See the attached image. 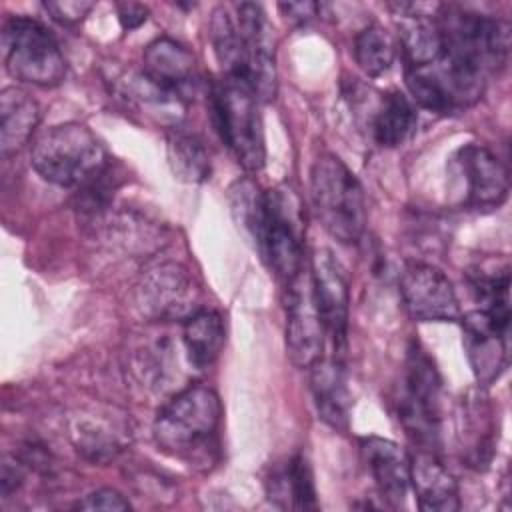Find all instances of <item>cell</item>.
<instances>
[{
    "label": "cell",
    "mask_w": 512,
    "mask_h": 512,
    "mask_svg": "<svg viewBox=\"0 0 512 512\" xmlns=\"http://www.w3.org/2000/svg\"><path fill=\"white\" fill-rule=\"evenodd\" d=\"M230 206L238 228L254 242L260 258L282 284L304 270V222L300 202L292 190L274 188L264 192L244 178L230 188Z\"/></svg>",
    "instance_id": "6da1fadb"
},
{
    "label": "cell",
    "mask_w": 512,
    "mask_h": 512,
    "mask_svg": "<svg viewBox=\"0 0 512 512\" xmlns=\"http://www.w3.org/2000/svg\"><path fill=\"white\" fill-rule=\"evenodd\" d=\"M34 170L60 188H84L106 174L108 152L84 124L66 122L40 132L30 148Z\"/></svg>",
    "instance_id": "7a4b0ae2"
},
{
    "label": "cell",
    "mask_w": 512,
    "mask_h": 512,
    "mask_svg": "<svg viewBox=\"0 0 512 512\" xmlns=\"http://www.w3.org/2000/svg\"><path fill=\"white\" fill-rule=\"evenodd\" d=\"M220 420L218 394L210 386L190 384L158 410L152 434L160 450L178 458H192L214 442Z\"/></svg>",
    "instance_id": "3957f363"
},
{
    "label": "cell",
    "mask_w": 512,
    "mask_h": 512,
    "mask_svg": "<svg viewBox=\"0 0 512 512\" xmlns=\"http://www.w3.org/2000/svg\"><path fill=\"white\" fill-rule=\"evenodd\" d=\"M258 104L260 100L250 84L238 76L224 74L210 88V114L220 140L248 172H258L266 162Z\"/></svg>",
    "instance_id": "277c9868"
},
{
    "label": "cell",
    "mask_w": 512,
    "mask_h": 512,
    "mask_svg": "<svg viewBox=\"0 0 512 512\" xmlns=\"http://www.w3.org/2000/svg\"><path fill=\"white\" fill-rule=\"evenodd\" d=\"M310 194L322 226L344 244L358 242L366 228L364 190L336 156L320 154L310 170Z\"/></svg>",
    "instance_id": "5b68a950"
},
{
    "label": "cell",
    "mask_w": 512,
    "mask_h": 512,
    "mask_svg": "<svg viewBox=\"0 0 512 512\" xmlns=\"http://www.w3.org/2000/svg\"><path fill=\"white\" fill-rule=\"evenodd\" d=\"M440 400V372L426 350L418 342H412L406 354L404 376L394 404L400 424L420 448L434 450L438 444Z\"/></svg>",
    "instance_id": "8992f818"
},
{
    "label": "cell",
    "mask_w": 512,
    "mask_h": 512,
    "mask_svg": "<svg viewBox=\"0 0 512 512\" xmlns=\"http://www.w3.org/2000/svg\"><path fill=\"white\" fill-rule=\"evenodd\" d=\"M2 54L14 80L48 88L66 76V60L58 40L36 18L10 16L2 24Z\"/></svg>",
    "instance_id": "52a82bcc"
},
{
    "label": "cell",
    "mask_w": 512,
    "mask_h": 512,
    "mask_svg": "<svg viewBox=\"0 0 512 512\" xmlns=\"http://www.w3.org/2000/svg\"><path fill=\"white\" fill-rule=\"evenodd\" d=\"M200 290L190 272L176 262L148 268L136 284V306L154 322L188 320L200 310Z\"/></svg>",
    "instance_id": "ba28073f"
},
{
    "label": "cell",
    "mask_w": 512,
    "mask_h": 512,
    "mask_svg": "<svg viewBox=\"0 0 512 512\" xmlns=\"http://www.w3.org/2000/svg\"><path fill=\"white\" fill-rule=\"evenodd\" d=\"M286 352L294 366L310 368L322 358L324 326L316 308L310 270H302L284 284Z\"/></svg>",
    "instance_id": "9c48e42d"
},
{
    "label": "cell",
    "mask_w": 512,
    "mask_h": 512,
    "mask_svg": "<svg viewBox=\"0 0 512 512\" xmlns=\"http://www.w3.org/2000/svg\"><path fill=\"white\" fill-rule=\"evenodd\" d=\"M464 350L480 386L492 384L508 366L510 310L478 308L460 316Z\"/></svg>",
    "instance_id": "30bf717a"
},
{
    "label": "cell",
    "mask_w": 512,
    "mask_h": 512,
    "mask_svg": "<svg viewBox=\"0 0 512 512\" xmlns=\"http://www.w3.org/2000/svg\"><path fill=\"white\" fill-rule=\"evenodd\" d=\"M310 280L324 332L334 346V354H342L346 348L350 310L346 270L328 248H316L310 256Z\"/></svg>",
    "instance_id": "8fae6325"
},
{
    "label": "cell",
    "mask_w": 512,
    "mask_h": 512,
    "mask_svg": "<svg viewBox=\"0 0 512 512\" xmlns=\"http://www.w3.org/2000/svg\"><path fill=\"white\" fill-rule=\"evenodd\" d=\"M400 296L416 322H460V304L448 276L432 264L410 262L400 276Z\"/></svg>",
    "instance_id": "7c38bea8"
},
{
    "label": "cell",
    "mask_w": 512,
    "mask_h": 512,
    "mask_svg": "<svg viewBox=\"0 0 512 512\" xmlns=\"http://www.w3.org/2000/svg\"><path fill=\"white\" fill-rule=\"evenodd\" d=\"M236 26L244 44V78L260 102L276 96V62L272 32L262 6L242 2L236 6Z\"/></svg>",
    "instance_id": "4fadbf2b"
},
{
    "label": "cell",
    "mask_w": 512,
    "mask_h": 512,
    "mask_svg": "<svg viewBox=\"0 0 512 512\" xmlns=\"http://www.w3.org/2000/svg\"><path fill=\"white\" fill-rule=\"evenodd\" d=\"M452 172L464 188L470 208H498L510 188L508 168L482 144H466L452 158Z\"/></svg>",
    "instance_id": "5bb4252c"
},
{
    "label": "cell",
    "mask_w": 512,
    "mask_h": 512,
    "mask_svg": "<svg viewBox=\"0 0 512 512\" xmlns=\"http://www.w3.org/2000/svg\"><path fill=\"white\" fill-rule=\"evenodd\" d=\"M360 454L382 500L392 508L402 506L410 488V454L396 442L380 436L362 438Z\"/></svg>",
    "instance_id": "9a60e30c"
},
{
    "label": "cell",
    "mask_w": 512,
    "mask_h": 512,
    "mask_svg": "<svg viewBox=\"0 0 512 512\" xmlns=\"http://www.w3.org/2000/svg\"><path fill=\"white\" fill-rule=\"evenodd\" d=\"M410 486L424 512H454L460 508L458 482L436 456V450L418 448L410 454Z\"/></svg>",
    "instance_id": "2e32d148"
},
{
    "label": "cell",
    "mask_w": 512,
    "mask_h": 512,
    "mask_svg": "<svg viewBox=\"0 0 512 512\" xmlns=\"http://www.w3.org/2000/svg\"><path fill=\"white\" fill-rule=\"evenodd\" d=\"M142 74L162 90L184 98L196 82V60L188 48L172 38H156L142 56Z\"/></svg>",
    "instance_id": "e0dca14e"
},
{
    "label": "cell",
    "mask_w": 512,
    "mask_h": 512,
    "mask_svg": "<svg viewBox=\"0 0 512 512\" xmlns=\"http://www.w3.org/2000/svg\"><path fill=\"white\" fill-rule=\"evenodd\" d=\"M310 392L322 422L338 432H346L350 428L352 396L346 370L338 358H320L310 366Z\"/></svg>",
    "instance_id": "ac0fdd59"
},
{
    "label": "cell",
    "mask_w": 512,
    "mask_h": 512,
    "mask_svg": "<svg viewBox=\"0 0 512 512\" xmlns=\"http://www.w3.org/2000/svg\"><path fill=\"white\" fill-rule=\"evenodd\" d=\"M268 500L280 508L316 510V486L308 458L302 452L292 454L284 464L274 468L266 480Z\"/></svg>",
    "instance_id": "d6986e66"
},
{
    "label": "cell",
    "mask_w": 512,
    "mask_h": 512,
    "mask_svg": "<svg viewBox=\"0 0 512 512\" xmlns=\"http://www.w3.org/2000/svg\"><path fill=\"white\" fill-rule=\"evenodd\" d=\"M400 10V50L406 58V68L426 66L444 54V36L436 18L414 12V4H396Z\"/></svg>",
    "instance_id": "ffe728a7"
},
{
    "label": "cell",
    "mask_w": 512,
    "mask_h": 512,
    "mask_svg": "<svg viewBox=\"0 0 512 512\" xmlns=\"http://www.w3.org/2000/svg\"><path fill=\"white\" fill-rule=\"evenodd\" d=\"M40 122L38 102L22 88L8 86L0 94V150L2 156L18 152Z\"/></svg>",
    "instance_id": "44dd1931"
},
{
    "label": "cell",
    "mask_w": 512,
    "mask_h": 512,
    "mask_svg": "<svg viewBox=\"0 0 512 512\" xmlns=\"http://www.w3.org/2000/svg\"><path fill=\"white\" fill-rule=\"evenodd\" d=\"M418 112L416 104L400 90H388L380 96L372 114V136L384 148L404 144L416 130Z\"/></svg>",
    "instance_id": "7402d4cb"
},
{
    "label": "cell",
    "mask_w": 512,
    "mask_h": 512,
    "mask_svg": "<svg viewBox=\"0 0 512 512\" xmlns=\"http://www.w3.org/2000/svg\"><path fill=\"white\" fill-rule=\"evenodd\" d=\"M226 342V328L220 312L200 308L182 326V344L192 368L204 370L216 362Z\"/></svg>",
    "instance_id": "603a6c76"
},
{
    "label": "cell",
    "mask_w": 512,
    "mask_h": 512,
    "mask_svg": "<svg viewBox=\"0 0 512 512\" xmlns=\"http://www.w3.org/2000/svg\"><path fill=\"white\" fill-rule=\"evenodd\" d=\"M166 150L170 168L178 180L198 184L210 178V156L194 134L182 130L170 132Z\"/></svg>",
    "instance_id": "cb8c5ba5"
},
{
    "label": "cell",
    "mask_w": 512,
    "mask_h": 512,
    "mask_svg": "<svg viewBox=\"0 0 512 512\" xmlns=\"http://www.w3.org/2000/svg\"><path fill=\"white\" fill-rule=\"evenodd\" d=\"M210 42L218 62L224 68V74L244 78V68H246L244 44H242L234 16H230V12L224 6H218L212 12Z\"/></svg>",
    "instance_id": "d4e9b609"
},
{
    "label": "cell",
    "mask_w": 512,
    "mask_h": 512,
    "mask_svg": "<svg viewBox=\"0 0 512 512\" xmlns=\"http://www.w3.org/2000/svg\"><path fill=\"white\" fill-rule=\"evenodd\" d=\"M354 58L366 76L378 78L394 64L396 42L386 28L370 24L362 28L354 40Z\"/></svg>",
    "instance_id": "484cf974"
},
{
    "label": "cell",
    "mask_w": 512,
    "mask_h": 512,
    "mask_svg": "<svg viewBox=\"0 0 512 512\" xmlns=\"http://www.w3.org/2000/svg\"><path fill=\"white\" fill-rule=\"evenodd\" d=\"M72 438L78 452H82L88 460L98 464L114 460L122 450L120 434L116 432L114 426L102 420H90V418L78 420L72 428Z\"/></svg>",
    "instance_id": "4316f807"
},
{
    "label": "cell",
    "mask_w": 512,
    "mask_h": 512,
    "mask_svg": "<svg viewBox=\"0 0 512 512\" xmlns=\"http://www.w3.org/2000/svg\"><path fill=\"white\" fill-rule=\"evenodd\" d=\"M470 288L480 302V308L486 310H510V266L504 260L496 266H476L468 272Z\"/></svg>",
    "instance_id": "83f0119b"
},
{
    "label": "cell",
    "mask_w": 512,
    "mask_h": 512,
    "mask_svg": "<svg viewBox=\"0 0 512 512\" xmlns=\"http://www.w3.org/2000/svg\"><path fill=\"white\" fill-rule=\"evenodd\" d=\"M78 510H110V512H124L130 510V502L114 488H100L84 496L78 504Z\"/></svg>",
    "instance_id": "f1b7e54d"
},
{
    "label": "cell",
    "mask_w": 512,
    "mask_h": 512,
    "mask_svg": "<svg viewBox=\"0 0 512 512\" xmlns=\"http://www.w3.org/2000/svg\"><path fill=\"white\" fill-rule=\"evenodd\" d=\"M44 8L58 22L76 24L94 8V4L80 2V0H64V2H44Z\"/></svg>",
    "instance_id": "f546056e"
},
{
    "label": "cell",
    "mask_w": 512,
    "mask_h": 512,
    "mask_svg": "<svg viewBox=\"0 0 512 512\" xmlns=\"http://www.w3.org/2000/svg\"><path fill=\"white\" fill-rule=\"evenodd\" d=\"M22 480H24V474H22L20 464L14 458L4 456L2 458V472H0V492H2V498H10V494L20 488Z\"/></svg>",
    "instance_id": "4dcf8cb0"
},
{
    "label": "cell",
    "mask_w": 512,
    "mask_h": 512,
    "mask_svg": "<svg viewBox=\"0 0 512 512\" xmlns=\"http://www.w3.org/2000/svg\"><path fill=\"white\" fill-rule=\"evenodd\" d=\"M148 18V8L142 4H118V20L122 24L124 30H134L138 26H142Z\"/></svg>",
    "instance_id": "1f68e13d"
},
{
    "label": "cell",
    "mask_w": 512,
    "mask_h": 512,
    "mask_svg": "<svg viewBox=\"0 0 512 512\" xmlns=\"http://www.w3.org/2000/svg\"><path fill=\"white\" fill-rule=\"evenodd\" d=\"M280 10L292 22L306 24V22H310L318 14L320 6L316 2H288V4H280Z\"/></svg>",
    "instance_id": "d6a6232c"
}]
</instances>
